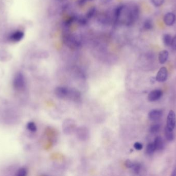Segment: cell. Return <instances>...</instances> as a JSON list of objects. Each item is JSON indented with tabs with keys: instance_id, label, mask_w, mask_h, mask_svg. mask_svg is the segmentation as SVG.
<instances>
[{
	"instance_id": "obj_1",
	"label": "cell",
	"mask_w": 176,
	"mask_h": 176,
	"mask_svg": "<svg viewBox=\"0 0 176 176\" xmlns=\"http://www.w3.org/2000/svg\"><path fill=\"white\" fill-rule=\"evenodd\" d=\"M124 11L125 12V22L127 25H131L137 20L140 14V10L138 6L133 5L131 6L127 7L125 5Z\"/></svg>"
},
{
	"instance_id": "obj_2",
	"label": "cell",
	"mask_w": 176,
	"mask_h": 176,
	"mask_svg": "<svg viewBox=\"0 0 176 176\" xmlns=\"http://www.w3.org/2000/svg\"><path fill=\"white\" fill-rule=\"evenodd\" d=\"M25 85V78L21 73L16 74L13 81V86L14 89L17 90H23Z\"/></svg>"
},
{
	"instance_id": "obj_3",
	"label": "cell",
	"mask_w": 176,
	"mask_h": 176,
	"mask_svg": "<svg viewBox=\"0 0 176 176\" xmlns=\"http://www.w3.org/2000/svg\"><path fill=\"white\" fill-rule=\"evenodd\" d=\"M176 123V116L174 111H170L167 117L166 127L169 130H174Z\"/></svg>"
},
{
	"instance_id": "obj_4",
	"label": "cell",
	"mask_w": 176,
	"mask_h": 176,
	"mask_svg": "<svg viewBox=\"0 0 176 176\" xmlns=\"http://www.w3.org/2000/svg\"><path fill=\"white\" fill-rule=\"evenodd\" d=\"M70 90L63 87H58L55 90V94L60 99H69Z\"/></svg>"
},
{
	"instance_id": "obj_5",
	"label": "cell",
	"mask_w": 176,
	"mask_h": 176,
	"mask_svg": "<svg viewBox=\"0 0 176 176\" xmlns=\"http://www.w3.org/2000/svg\"><path fill=\"white\" fill-rule=\"evenodd\" d=\"M75 124L73 120L66 119L63 124V130L66 134H70L74 130Z\"/></svg>"
},
{
	"instance_id": "obj_6",
	"label": "cell",
	"mask_w": 176,
	"mask_h": 176,
	"mask_svg": "<svg viewBox=\"0 0 176 176\" xmlns=\"http://www.w3.org/2000/svg\"><path fill=\"white\" fill-rule=\"evenodd\" d=\"M168 76V71L165 67L161 68L158 72L156 77V80L159 82H164L166 81Z\"/></svg>"
},
{
	"instance_id": "obj_7",
	"label": "cell",
	"mask_w": 176,
	"mask_h": 176,
	"mask_svg": "<svg viewBox=\"0 0 176 176\" xmlns=\"http://www.w3.org/2000/svg\"><path fill=\"white\" fill-rule=\"evenodd\" d=\"M24 33L21 31H17L11 33L8 37L10 41L14 43H18L20 41L24 38Z\"/></svg>"
},
{
	"instance_id": "obj_8",
	"label": "cell",
	"mask_w": 176,
	"mask_h": 176,
	"mask_svg": "<svg viewBox=\"0 0 176 176\" xmlns=\"http://www.w3.org/2000/svg\"><path fill=\"white\" fill-rule=\"evenodd\" d=\"M162 94H163V93L161 90H154L151 91L148 94V100L151 102L158 100L161 98Z\"/></svg>"
},
{
	"instance_id": "obj_9",
	"label": "cell",
	"mask_w": 176,
	"mask_h": 176,
	"mask_svg": "<svg viewBox=\"0 0 176 176\" xmlns=\"http://www.w3.org/2000/svg\"><path fill=\"white\" fill-rule=\"evenodd\" d=\"M164 22L167 26H171L176 21V16L173 13H167L164 17Z\"/></svg>"
},
{
	"instance_id": "obj_10",
	"label": "cell",
	"mask_w": 176,
	"mask_h": 176,
	"mask_svg": "<svg viewBox=\"0 0 176 176\" xmlns=\"http://www.w3.org/2000/svg\"><path fill=\"white\" fill-rule=\"evenodd\" d=\"M163 112L160 110H153L148 114V117L153 121L159 119L162 117Z\"/></svg>"
},
{
	"instance_id": "obj_11",
	"label": "cell",
	"mask_w": 176,
	"mask_h": 176,
	"mask_svg": "<svg viewBox=\"0 0 176 176\" xmlns=\"http://www.w3.org/2000/svg\"><path fill=\"white\" fill-rule=\"evenodd\" d=\"M154 144V147H155L156 150L161 151V150L163 149L164 148L163 140L160 136H157L156 137Z\"/></svg>"
},
{
	"instance_id": "obj_12",
	"label": "cell",
	"mask_w": 176,
	"mask_h": 176,
	"mask_svg": "<svg viewBox=\"0 0 176 176\" xmlns=\"http://www.w3.org/2000/svg\"><path fill=\"white\" fill-rule=\"evenodd\" d=\"M77 135L80 140H86L88 137V130L85 128H79L77 130Z\"/></svg>"
},
{
	"instance_id": "obj_13",
	"label": "cell",
	"mask_w": 176,
	"mask_h": 176,
	"mask_svg": "<svg viewBox=\"0 0 176 176\" xmlns=\"http://www.w3.org/2000/svg\"><path fill=\"white\" fill-rule=\"evenodd\" d=\"M169 56V53L166 50H162L159 52V61L161 64H164L166 62Z\"/></svg>"
},
{
	"instance_id": "obj_14",
	"label": "cell",
	"mask_w": 176,
	"mask_h": 176,
	"mask_svg": "<svg viewBox=\"0 0 176 176\" xmlns=\"http://www.w3.org/2000/svg\"><path fill=\"white\" fill-rule=\"evenodd\" d=\"M173 37L168 34H165L163 36V42L166 46H170L171 44Z\"/></svg>"
},
{
	"instance_id": "obj_15",
	"label": "cell",
	"mask_w": 176,
	"mask_h": 176,
	"mask_svg": "<svg viewBox=\"0 0 176 176\" xmlns=\"http://www.w3.org/2000/svg\"><path fill=\"white\" fill-rule=\"evenodd\" d=\"M164 133H165V137L168 141L173 140L174 138V134L173 133V131L170 130L166 127L165 128Z\"/></svg>"
},
{
	"instance_id": "obj_16",
	"label": "cell",
	"mask_w": 176,
	"mask_h": 176,
	"mask_svg": "<svg viewBox=\"0 0 176 176\" xmlns=\"http://www.w3.org/2000/svg\"><path fill=\"white\" fill-rule=\"evenodd\" d=\"M153 27V21L150 19H146L143 23V28L145 30H150Z\"/></svg>"
},
{
	"instance_id": "obj_17",
	"label": "cell",
	"mask_w": 176,
	"mask_h": 176,
	"mask_svg": "<svg viewBox=\"0 0 176 176\" xmlns=\"http://www.w3.org/2000/svg\"><path fill=\"white\" fill-rule=\"evenodd\" d=\"M96 11V7H92L91 8H90L86 13V19H90L93 17V16H94L95 14Z\"/></svg>"
},
{
	"instance_id": "obj_18",
	"label": "cell",
	"mask_w": 176,
	"mask_h": 176,
	"mask_svg": "<svg viewBox=\"0 0 176 176\" xmlns=\"http://www.w3.org/2000/svg\"><path fill=\"white\" fill-rule=\"evenodd\" d=\"M155 151H156V149H155V147H154V143H150L147 146L146 151L147 154L151 155V154H153L154 153Z\"/></svg>"
},
{
	"instance_id": "obj_19",
	"label": "cell",
	"mask_w": 176,
	"mask_h": 176,
	"mask_svg": "<svg viewBox=\"0 0 176 176\" xmlns=\"http://www.w3.org/2000/svg\"><path fill=\"white\" fill-rule=\"evenodd\" d=\"M26 128L28 130L32 132H35L37 130L36 125L33 121L28 123V124H27Z\"/></svg>"
},
{
	"instance_id": "obj_20",
	"label": "cell",
	"mask_w": 176,
	"mask_h": 176,
	"mask_svg": "<svg viewBox=\"0 0 176 176\" xmlns=\"http://www.w3.org/2000/svg\"><path fill=\"white\" fill-rule=\"evenodd\" d=\"M160 129V126L159 124H153L150 128V132L153 134L157 133L159 132Z\"/></svg>"
},
{
	"instance_id": "obj_21",
	"label": "cell",
	"mask_w": 176,
	"mask_h": 176,
	"mask_svg": "<svg viewBox=\"0 0 176 176\" xmlns=\"http://www.w3.org/2000/svg\"><path fill=\"white\" fill-rule=\"evenodd\" d=\"M27 174V170L26 168L22 167L18 170L16 175L18 176H26Z\"/></svg>"
},
{
	"instance_id": "obj_22",
	"label": "cell",
	"mask_w": 176,
	"mask_h": 176,
	"mask_svg": "<svg viewBox=\"0 0 176 176\" xmlns=\"http://www.w3.org/2000/svg\"><path fill=\"white\" fill-rule=\"evenodd\" d=\"M131 169L134 173L138 174L140 172V170H141V165L138 163H134V165Z\"/></svg>"
},
{
	"instance_id": "obj_23",
	"label": "cell",
	"mask_w": 176,
	"mask_h": 176,
	"mask_svg": "<svg viewBox=\"0 0 176 176\" xmlns=\"http://www.w3.org/2000/svg\"><path fill=\"white\" fill-rule=\"evenodd\" d=\"M165 0H151V3L154 6L160 7L164 3Z\"/></svg>"
},
{
	"instance_id": "obj_24",
	"label": "cell",
	"mask_w": 176,
	"mask_h": 176,
	"mask_svg": "<svg viewBox=\"0 0 176 176\" xmlns=\"http://www.w3.org/2000/svg\"><path fill=\"white\" fill-rule=\"evenodd\" d=\"M134 148H135V149L138 150H140L143 148V145L141 143H140L139 142H137L134 144Z\"/></svg>"
},
{
	"instance_id": "obj_25",
	"label": "cell",
	"mask_w": 176,
	"mask_h": 176,
	"mask_svg": "<svg viewBox=\"0 0 176 176\" xmlns=\"http://www.w3.org/2000/svg\"><path fill=\"white\" fill-rule=\"evenodd\" d=\"M134 162H132V161L130 160H127L125 163V165L127 168H131L134 165Z\"/></svg>"
},
{
	"instance_id": "obj_26",
	"label": "cell",
	"mask_w": 176,
	"mask_h": 176,
	"mask_svg": "<svg viewBox=\"0 0 176 176\" xmlns=\"http://www.w3.org/2000/svg\"><path fill=\"white\" fill-rule=\"evenodd\" d=\"M170 46L173 49H176V35H175L172 39Z\"/></svg>"
},
{
	"instance_id": "obj_27",
	"label": "cell",
	"mask_w": 176,
	"mask_h": 176,
	"mask_svg": "<svg viewBox=\"0 0 176 176\" xmlns=\"http://www.w3.org/2000/svg\"><path fill=\"white\" fill-rule=\"evenodd\" d=\"M171 175L173 176H176V167H175L173 170V172H172Z\"/></svg>"
},
{
	"instance_id": "obj_28",
	"label": "cell",
	"mask_w": 176,
	"mask_h": 176,
	"mask_svg": "<svg viewBox=\"0 0 176 176\" xmlns=\"http://www.w3.org/2000/svg\"><path fill=\"white\" fill-rule=\"evenodd\" d=\"M101 1L104 3H109V2L112 1V0H101Z\"/></svg>"
},
{
	"instance_id": "obj_29",
	"label": "cell",
	"mask_w": 176,
	"mask_h": 176,
	"mask_svg": "<svg viewBox=\"0 0 176 176\" xmlns=\"http://www.w3.org/2000/svg\"><path fill=\"white\" fill-rule=\"evenodd\" d=\"M88 1H93V0H88Z\"/></svg>"
}]
</instances>
